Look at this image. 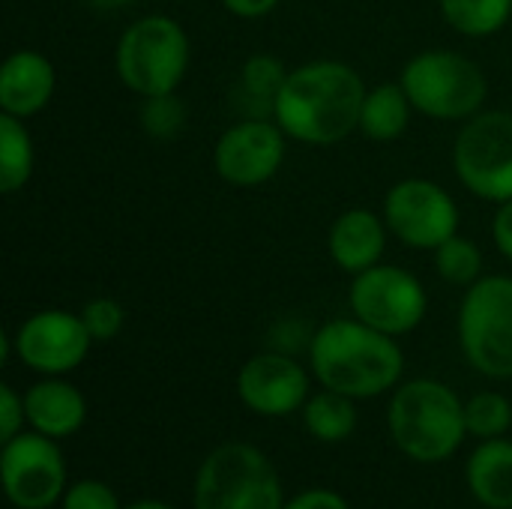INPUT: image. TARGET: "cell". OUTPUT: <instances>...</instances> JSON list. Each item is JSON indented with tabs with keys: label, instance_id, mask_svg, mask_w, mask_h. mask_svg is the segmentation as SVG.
<instances>
[{
	"label": "cell",
	"instance_id": "cell-31",
	"mask_svg": "<svg viewBox=\"0 0 512 509\" xmlns=\"http://www.w3.org/2000/svg\"><path fill=\"white\" fill-rule=\"evenodd\" d=\"M492 240H495V249L512 261V198L498 204L495 210V219H492Z\"/></svg>",
	"mask_w": 512,
	"mask_h": 509
},
{
	"label": "cell",
	"instance_id": "cell-12",
	"mask_svg": "<svg viewBox=\"0 0 512 509\" xmlns=\"http://www.w3.org/2000/svg\"><path fill=\"white\" fill-rule=\"evenodd\" d=\"M15 357L39 375H66L78 369L93 345L81 315L66 309H42L18 324L12 333Z\"/></svg>",
	"mask_w": 512,
	"mask_h": 509
},
{
	"label": "cell",
	"instance_id": "cell-4",
	"mask_svg": "<svg viewBox=\"0 0 512 509\" xmlns=\"http://www.w3.org/2000/svg\"><path fill=\"white\" fill-rule=\"evenodd\" d=\"M192 63L189 33L177 18L144 15L132 21L114 51V69L123 87L135 96H162L177 93Z\"/></svg>",
	"mask_w": 512,
	"mask_h": 509
},
{
	"label": "cell",
	"instance_id": "cell-29",
	"mask_svg": "<svg viewBox=\"0 0 512 509\" xmlns=\"http://www.w3.org/2000/svg\"><path fill=\"white\" fill-rule=\"evenodd\" d=\"M27 411H24V396H18L9 384L0 387V441H12L15 435L24 432Z\"/></svg>",
	"mask_w": 512,
	"mask_h": 509
},
{
	"label": "cell",
	"instance_id": "cell-32",
	"mask_svg": "<svg viewBox=\"0 0 512 509\" xmlns=\"http://www.w3.org/2000/svg\"><path fill=\"white\" fill-rule=\"evenodd\" d=\"M219 3H222L231 15L252 21V18H264V15H270L282 0H219Z\"/></svg>",
	"mask_w": 512,
	"mask_h": 509
},
{
	"label": "cell",
	"instance_id": "cell-25",
	"mask_svg": "<svg viewBox=\"0 0 512 509\" xmlns=\"http://www.w3.org/2000/svg\"><path fill=\"white\" fill-rule=\"evenodd\" d=\"M465 423H468V435H474L480 441L504 438L512 429L510 399L495 390H483V393L471 396L465 402Z\"/></svg>",
	"mask_w": 512,
	"mask_h": 509
},
{
	"label": "cell",
	"instance_id": "cell-23",
	"mask_svg": "<svg viewBox=\"0 0 512 509\" xmlns=\"http://www.w3.org/2000/svg\"><path fill=\"white\" fill-rule=\"evenodd\" d=\"M438 6L444 21L471 39L495 36L512 15V0H438Z\"/></svg>",
	"mask_w": 512,
	"mask_h": 509
},
{
	"label": "cell",
	"instance_id": "cell-10",
	"mask_svg": "<svg viewBox=\"0 0 512 509\" xmlns=\"http://www.w3.org/2000/svg\"><path fill=\"white\" fill-rule=\"evenodd\" d=\"M384 222L390 234L417 252H435L459 234V207L453 195L423 177H408L384 195Z\"/></svg>",
	"mask_w": 512,
	"mask_h": 509
},
{
	"label": "cell",
	"instance_id": "cell-15",
	"mask_svg": "<svg viewBox=\"0 0 512 509\" xmlns=\"http://www.w3.org/2000/svg\"><path fill=\"white\" fill-rule=\"evenodd\" d=\"M54 87L57 72L45 54L30 48L12 51L0 69V111L27 120L51 102Z\"/></svg>",
	"mask_w": 512,
	"mask_h": 509
},
{
	"label": "cell",
	"instance_id": "cell-20",
	"mask_svg": "<svg viewBox=\"0 0 512 509\" xmlns=\"http://www.w3.org/2000/svg\"><path fill=\"white\" fill-rule=\"evenodd\" d=\"M411 99L402 84H378L366 93L363 114H360V132L372 141H396L405 135L411 123Z\"/></svg>",
	"mask_w": 512,
	"mask_h": 509
},
{
	"label": "cell",
	"instance_id": "cell-19",
	"mask_svg": "<svg viewBox=\"0 0 512 509\" xmlns=\"http://www.w3.org/2000/svg\"><path fill=\"white\" fill-rule=\"evenodd\" d=\"M288 81V69L273 54H252L240 66L237 96L243 99V108L252 111L249 120H267L273 117V105ZM237 99V102H240Z\"/></svg>",
	"mask_w": 512,
	"mask_h": 509
},
{
	"label": "cell",
	"instance_id": "cell-28",
	"mask_svg": "<svg viewBox=\"0 0 512 509\" xmlns=\"http://www.w3.org/2000/svg\"><path fill=\"white\" fill-rule=\"evenodd\" d=\"M60 509H123L117 492L102 480H78L66 489Z\"/></svg>",
	"mask_w": 512,
	"mask_h": 509
},
{
	"label": "cell",
	"instance_id": "cell-30",
	"mask_svg": "<svg viewBox=\"0 0 512 509\" xmlns=\"http://www.w3.org/2000/svg\"><path fill=\"white\" fill-rule=\"evenodd\" d=\"M282 509H351L348 501L333 492V489H306L300 495H294L291 501H285Z\"/></svg>",
	"mask_w": 512,
	"mask_h": 509
},
{
	"label": "cell",
	"instance_id": "cell-3",
	"mask_svg": "<svg viewBox=\"0 0 512 509\" xmlns=\"http://www.w3.org/2000/svg\"><path fill=\"white\" fill-rule=\"evenodd\" d=\"M387 423L393 444L423 465L450 459L468 438L465 402L447 384L432 378L402 384L390 399Z\"/></svg>",
	"mask_w": 512,
	"mask_h": 509
},
{
	"label": "cell",
	"instance_id": "cell-34",
	"mask_svg": "<svg viewBox=\"0 0 512 509\" xmlns=\"http://www.w3.org/2000/svg\"><path fill=\"white\" fill-rule=\"evenodd\" d=\"M123 509H174L171 504H165V501H153V498H147V501H135V504H129V507Z\"/></svg>",
	"mask_w": 512,
	"mask_h": 509
},
{
	"label": "cell",
	"instance_id": "cell-7",
	"mask_svg": "<svg viewBox=\"0 0 512 509\" xmlns=\"http://www.w3.org/2000/svg\"><path fill=\"white\" fill-rule=\"evenodd\" d=\"M459 345L471 369L512 378V276H480L462 297Z\"/></svg>",
	"mask_w": 512,
	"mask_h": 509
},
{
	"label": "cell",
	"instance_id": "cell-16",
	"mask_svg": "<svg viewBox=\"0 0 512 509\" xmlns=\"http://www.w3.org/2000/svg\"><path fill=\"white\" fill-rule=\"evenodd\" d=\"M387 231L390 228H387L384 216H378L366 207L345 210L336 216V222L330 225V234H327L330 258L336 261V267L357 276V273L381 264L384 249H387Z\"/></svg>",
	"mask_w": 512,
	"mask_h": 509
},
{
	"label": "cell",
	"instance_id": "cell-13",
	"mask_svg": "<svg viewBox=\"0 0 512 509\" xmlns=\"http://www.w3.org/2000/svg\"><path fill=\"white\" fill-rule=\"evenodd\" d=\"M288 135L276 120H240L222 132L213 150L216 174L231 186H261L273 180L285 162Z\"/></svg>",
	"mask_w": 512,
	"mask_h": 509
},
{
	"label": "cell",
	"instance_id": "cell-24",
	"mask_svg": "<svg viewBox=\"0 0 512 509\" xmlns=\"http://www.w3.org/2000/svg\"><path fill=\"white\" fill-rule=\"evenodd\" d=\"M435 267L444 282L471 288L483 276V252L471 237L453 234L435 249Z\"/></svg>",
	"mask_w": 512,
	"mask_h": 509
},
{
	"label": "cell",
	"instance_id": "cell-17",
	"mask_svg": "<svg viewBox=\"0 0 512 509\" xmlns=\"http://www.w3.org/2000/svg\"><path fill=\"white\" fill-rule=\"evenodd\" d=\"M27 426L54 441L72 438L87 420L84 393L60 375H45L24 393Z\"/></svg>",
	"mask_w": 512,
	"mask_h": 509
},
{
	"label": "cell",
	"instance_id": "cell-2",
	"mask_svg": "<svg viewBox=\"0 0 512 509\" xmlns=\"http://www.w3.org/2000/svg\"><path fill=\"white\" fill-rule=\"evenodd\" d=\"M312 375L324 390L375 399L393 390L405 372L399 342L360 318H336L315 330L309 339Z\"/></svg>",
	"mask_w": 512,
	"mask_h": 509
},
{
	"label": "cell",
	"instance_id": "cell-27",
	"mask_svg": "<svg viewBox=\"0 0 512 509\" xmlns=\"http://www.w3.org/2000/svg\"><path fill=\"white\" fill-rule=\"evenodd\" d=\"M78 315H81L87 333L93 336V342H111V339L123 330V321H126L123 306H120L117 300H111V297H96V300H90Z\"/></svg>",
	"mask_w": 512,
	"mask_h": 509
},
{
	"label": "cell",
	"instance_id": "cell-6",
	"mask_svg": "<svg viewBox=\"0 0 512 509\" xmlns=\"http://www.w3.org/2000/svg\"><path fill=\"white\" fill-rule=\"evenodd\" d=\"M399 84L405 87L414 111L432 120H471L489 96L483 69L471 57L450 48L414 54L405 63Z\"/></svg>",
	"mask_w": 512,
	"mask_h": 509
},
{
	"label": "cell",
	"instance_id": "cell-18",
	"mask_svg": "<svg viewBox=\"0 0 512 509\" xmlns=\"http://www.w3.org/2000/svg\"><path fill=\"white\" fill-rule=\"evenodd\" d=\"M468 492L486 509H512V441H480L465 468Z\"/></svg>",
	"mask_w": 512,
	"mask_h": 509
},
{
	"label": "cell",
	"instance_id": "cell-8",
	"mask_svg": "<svg viewBox=\"0 0 512 509\" xmlns=\"http://www.w3.org/2000/svg\"><path fill=\"white\" fill-rule=\"evenodd\" d=\"M453 168L462 186L492 204L512 198V111H480L456 135Z\"/></svg>",
	"mask_w": 512,
	"mask_h": 509
},
{
	"label": "cell",
	"instance_id": "cell-5",
	"mask_svg": "<svg viewBox=\"0 0 512 509\" xmlns=\"http://www.w3.org/2000/svg\"><path fill=\"white\" fill-rule=\"evenodd\" d=\"M195 509H282V480L273 462L246 441L207 453L195 474Z\"/></svg>",
	"mask_w": 512,
	"mask_h": 509
},
{
	"label": "cell",
	"instance_id": "cell-26",
	"mask_svg": "<svg viewBox=\"0 0 512 509\" xmlns=\"http://www.w3.org/2000/svg\"><path fill=\"white\" fill-rule=\"evenodd\" d=\"M141 129L156 138V141H171L183 132L186 126V105L180 102L177 93H162V96H147L138 111Z\"/></svg>",
	"mask_w": 512,
	"mask_h": 509
},
{
	"label": "cell",
	"instance_id": "cell-1",
	"mask_svg": "<svg viewBox=\"0 0 512 509\" xmlns=\"http://www.w3.org/2000/svg\"><path fill=\"white\" fill-rule=\"evenodd\" d=\"M366 93L354 66L342 60H312L288 72L273 105V120L291 141L330 147L360 129Z\"/></svg>",
	"mask_w": 512,
	"mask_h": 509
},
{
	"label": "cell",
	"instance_id": "cell-11",
	"mask_svg": "<svg viewBox=\"0 0 512 509\" xmlns=\"http://www.w3.org/2000/svg\"><path fill=\"white\" fill-rule=\"evenodd\" d=\"M3 492L15 509H48L66 495V462L54 438L21 432L0 450Z\"/></svg>",
	"mask_w": 512,
	"mask_h": 509
},
{
	"label": "cell",
	"instance_id": "cell-33",
	"mask_svg": "<svg viewBox=\"0 0 512 509\" xmlns=\"http://www.w3.org/2000/svg\"><path fill=\"white\" fill-rule=\"evenodd\" d=\"M90 9H99V12H117V9H126L132 6L135 0H84Z\"/></svg>",
	"mask_w": 512,
	"mask_h": 509
},
{
	"label": "cell",
	"instance_id": "cell-35",
	"mask_svg": "<svg viewBox=\"0 0 512 509\" xmlns=\"http://www.w3.org/2000/svg\"><path fill=\"white\" fill-rule=\"evenodd\" d=\"M477 509H486V507H477Z\"/></svg>",
	"mask_w": 512,
	"mask_h": 509
},
{
	"label": "cell",
	"instance_id": "cell-14",
	"mask_svg": "<svg viewBox=\"0 0 512 509\" xmlns=\"http://www.w3.org/2000/svg\"><path fill=\"white\" fill-rule=\"evenodd\" d=\"M309 387V372L282 351L249 357L237 375V396L258 417H288L303 411Z\"/></svg>",
	"mask_w": 512,
	"mask_h": 509
},
{
	"label": "cell",
	"instance_id": "cell-22",
	"mask_svg": "<svg viewBox=\"0 0 512 509\" xmlns=\"http://www.w3.org/2000/svg\"><path fill=\"white\" fill-rule=\"evenodd\" d=\"M36 165L33 138L21 117L0 111V192L15 195L27 186Z\"/></svg>",
	"mask_w": 512,
	"mask_h": 509
},
{
	"label": "cell",
	"instance_id": "cell-9",
	"mask_svg": "<svg viewBox=\"0 0 512 509\" xmlns=\"http://www.w3.org/2000/svg\"><path fill=\"white\" fill-rule=\"evenodd\" d=\"M348 306L363 324L399 339L423 324L429 294L414 273L393 264H375L351 279Z\"/></svg>",
	"mask_w": 512,
	"mask_h": 509
},
{
	"label": "cell",
	"instance_id": "cell-21",
	"mask_svg": "<svg viewBox=\"0 0 512 509\" xmlns=\"http://www.w3.org/2000/svg\"><path fill=\"white\" fill-rule=\"evenodd\" d=\"M357 399L333 393V390H321L315 396H309V402L303 405V426L315 441L324 444H342L354 435L357 429Z\"/></svg>",
	"mask_w": 512,
	"mask_h": 509
}]
</instances>
